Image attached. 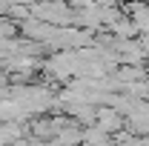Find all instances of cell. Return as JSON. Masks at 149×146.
<instances>
[{
    "label": "cell",
    "mask_w": 149,
    "mask_h": 146,
    "mask_svg": "<svg viewBox=\"0 0 149 146\" xmlns=\"http://www.w3.org/2000/svg\"><path fill=\"white\" fill-rule=\"evenodd\" d=\"M20 138H23V132H20V126L15 120H3L0 123V146H12V143H17Z\"/></svg>",
    "instance_id": "cell-1"
}]
</instances>
